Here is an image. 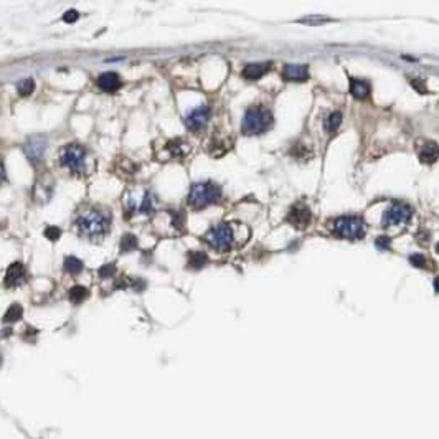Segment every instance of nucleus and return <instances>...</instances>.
Masks as SVG:
<instances>
[{"instance_id":"7","label":"nucleus","mask_w":439,"mask_h":439,"mask_svg":"<svg viewBox=\"0 0 439 439\" xmlns=\"http://www.w3.org/2000/svg\"><path fill=\"white\" fill-rule=\"evenodd\" d=\"M413 215L411 206L405 203H393L383 215V226H391V225H403V223L410 221Z\"/></svg>"},{"instance_id":"24","label":"nucleus","mask_w":439,"mask_h":439,"mask_svg":"<svg viewBox=\"0 0 439 439\" xmlns=\"http://www.w3.org/2000/svg\"><path fill=\"white\" fill-rule=\"evenodd\" d=\"M33 89H35V83H33L32 78H25V80H22L17 84V91L20 92L22 96H28Z\"/></svg>"},{"instance_id":"14","label":"nucleus","mask_w":439,"mask_h":439,"mask_svg":"<svg viewBox=\"0 0 439 439\" xmlns=\"http://www.w3.org/2000/svg\"><path fill=\"white\" fill-rule=\"evenodd\" d=\"M439 159V145L436 142H425L419 149V160L425 164H434Z\"/></svg>"},{"instance_id":"29","label":"nucleus","mask_w":439,"mask_h":439,"mask_svg":"<svg viewBox=\"0 0 439 439\" xmlns=\"http://www.w3.org/2000/svg\"><path fill=\"white\" fill-rule=\"evenodd\" d=\"M45 236L48 238V240H51V241H56L58 238L61 236V230L56 228V226H48L45 230Z\"/></svg>"},{"instance_id":"16","label":"nucleus","mask_w":439,"mask_h":439,"mask_svg":"<svg viewBox=\"0 0 439 439\" xmlns=\"http://www.w3.org/2000/svg\"><path fill=\"white\" fill-rule=\"evenodd\" d=\"M350 92H352L353 98L365 99L370 94V83L365 80L350 78Z\"/></svg>"},{"instance_id":"36","label":"nucleus","mask_w":439,"mask_h":439,"mask_svg":"<svg viewBox=\"0 0 439 439\" xmlns=\"http://www.w3.org/2000/svg\"><path fill=\"white\" fill-rule=\"evenodd\" d=\"M436 251H437V253H439V243H437V244H436Z\"/></svg>"},{"instance_id":"27","label":"nucleus","mask_w":439,"mask_h":439,"mask_svg":"<svg viewBox=\"0 0 439 439\" xmlns=\"http://www.w3.org/2000/svg\"><path fill=\"white\" fill-rule=\"evenodd\" d=\"M172 215V223L177 230H182L185 226V215L182 212H170Z\"/></svg>"},{"instance_id":"12","label":"nucleus","mask_w":439,"mask_h":439,"mask_svg":"<svg viewBox=\"0 0 439 439\" xmlns=\"http://www.w3.org/2000/svg\"><path fill=\"white\" fill-rule=\"evenodd\" d=\"M282 76L286 81H296V83H300V81H306L307 78H309V69H307L306 65H286L282 69Z\"/></svg>"},{"instance_id":"35","label":"nucleus","mask_w":439,"mask_h":439,"mask_svg":"<svg viewBox=\"0 0 439 439\" xmlns=\"http://www.w3.org/2000/svg\"><path fill=\"white\" fill-rule=\"evenodd\" d=\"M434 288H436V291H439V277L434 281Z\"/></svg>"},{"instance_id":"13","label":"nucleus","mask_w":439,"mask_h":439,"mask_svg":"<svg viewBox=\"0 0 439 439\" xmlns=\"http://www.w3.org/2000/svg\"><path fill=\"white\" fill-rule=\"evenodd\" d=\"M269 68H271V63H250L243 68L241 74H243V78L254 81V80H259Z\"/></svg>"},{"instance_id":"6","label":"nucleus","mask_w":439,"mask_h":439,"mask_svg":"<svg viewBox=\"0 0 439 439\" xmlns=\"http://www.w3.org/2000/svg\"><path fill=\"white\" fill-rule=\"evenodd\" d=\"M60 162L63 167H68L74 174H81L86 168V150L78 144H69L63 149L60 156Z\"/></svg>"},{"instance_id":"31","label":"nucleus","mask_w":439,"mask_h":439,"mask_svg":"<svg viewBox=\"0 0 439 439\" xmlns=\"http://www.w3.org/2000/svg\"><path fill=\"white\" fill-rule=\"evenodd\" d=\"M410 83H411V86L416 88L419 92H428V88H426V84H425V81H423V80L413 78V80H410Z\"/></svg>"},{"instance_id":"22","label":"nucleus","mask_w":439,"mask_h":439,"mask_svg":"<svg viewBox=\"0 0 439 439\" xmlns=\"http://www.w3.org/2000/svg\"><path fill=\"white\" fill-rule=\"evenodd\" d=\"M68 297L73 304H80L88 297V289L83 288V286H74V288H71V291H69Z\"/></svg>"},{"instance_id":"33","label":"nucleus","mask_w":439,"mask_h":439,"mask_svg":"<svg viewBox=\"0 0 439 439\" xmlns=\"http://www.w3.org/2000/svg\"><path fill=\"white\" fill-rule=\"evenodd\" d=\"M376 246H378V250H388L390 248V238L380 236L378 240H376Z\"/></svg>"},{"instance_id":"23","label":"nucleus","mask_w":439,"mask_h":439,"mask_svg":"<svg viewBox=\"0 0 439 439\" xmlns=\"http://www.w3.org/2000/svg\"><path fill=\"white\" fill-rule=\"evenodd\" d=\"M121 251L122 253H129L134 251L137 248V238L134 235H124L121 238Z\"/></svg>"},{"instance_id":"8","label":"nucleus","mask_w":439,"mask_h":439,"mask_svg":"<svg viewBox=\"0 0 439 439\" xmlns=\"http://www.w3.org/2000/svg\"><path fill=\"white\" fill-rule=\"evenodd\" d=\"M311 218L312 217H311L309 206L304 205V203H296L289 210L288 217H286V221L289 223L291 226H294L296 230H304V228L309 226Z\"/></svg>"},{"instance_id":"17","label":"nucleus","mask_w":439,"mask_h":439,"mask_svg":"<svg viewBox=\"0 0 439 439\" xmlns=\"http://www.w3.org/2000/svg\"><path fill=\"white\" fill-rule=\"evenodd\" d=\"M188 258V266L192 269H202L208 263V256L203 251H190L187 254Z\"/></svg>"},{"instance_id":"2","label":"nucleus","mask_w":439,"mask_h":439,"mask_svg":"<svg viewBox=\"0 0 439 439\" xmlns=\"http://www.w3.org/2000/svg\"><path fill=\"white\" fill-rule=\"evenodd\" d=\"M273 124V114L264 106H251L244 114L243 132L246 136L261 134L268 130Z\"/></svg>"},{"instance_id":"9","label":"nucleus","mask_w":439,"mask_h":439,"mask_svg":"<svg viewBox=\"0 0 439 439\" xmlns=\"http://www.w3.org/2000/svg\"><path fill=\"white\" fill-rule=\"evenodd\" d=\"M210 118H212V107L208 104H202V106H198L197 109L187 114V118H185V126L190 130H200L208 124Z\"/></svg>"},{"instance_id":"3","label":"nucleus","mask_w":439,"mask_h":439,"mask_svg":"<svg viewBox=\"0 0 439 439\" xmlns=\"http://www.w3.org/2000/svg\"><path fill=\"white\" fill-rule=\"evenodd\" d=\"M221 198V188L213 182H200L192 187L188 194V205L195 210H202V208L217 203Z\"/></svg>"},{"instance_id":"11","label":"nucleus","mask_w":439,"mask_h":439,"mask_svg":"<svg viewBox=\"0 0 439 439\" xmlns=\"http://www.w3.org/2000/svg\"><path fill=\"white\" fill-rule=\"evenodd\" d=\"M25 279H27V271H25V268H23L22 263H13L12 266H9L7 274H5V286L7 288L9 289L18 288L25 282Z\"/></svg>"},{"instance_id":"34","label":"nucleus","mask_w":439,"mask_h":439,"mask_svg":"<svg viewBox=\"0 0 439 439\" xmlns=\"http://www.w3.org/2000/svg\"><path fill=\"white\" fill-rule=\"evenodd\" d=\"M4 179H5V170H4V164L0 162V183H2Z\"/></svg>"},{"instance_id":"1","label":"nucleus","mask_w":439,"mask_h":439,"mask_svg":"<svg viewBox=\"0 0 439 439\" xmlns=\"http://www.w3.org/2000/svg\"><path fill=\"white\" fill-rule=\"evenodd\" d=\"M74 225L78 233L91 241H98L107 235L111 226V215L106 210H98V208H86L78 213L74 220Z\"/></svg>"},{"instance_id":"21","label":"nucleus","mask_w":439,"mask_h":439,"mask_svg":"<svg viewBox=\"0 0 439 439\" xmlns=\"http://www.w3.org/2000/svg\"><path fill=\"white\" fill-rule=\"evenodd\" d=\"M65 269L69 274H78L83 271V261L74 256H68L65 259Z\"/></svg>"},{"instance_id":"26","label":"nucleus","mask_w":439,"mask_h":439,"mask_svg":"<svg viewBox=\"0 0 439 439\" xmlns=\"http://www.w3.org/2000/svg\"><path fill=\"white\" fill-rule=\"evenodd\" d=\"M410 261H411V264L416 268H431L428 264L429 263L428 258H425L423 254H413V256H410Z\"/></svg>"},{"instance_id":"15","label":"nucleus","mask_w":439,"mask_h":439,"mask_svg":"<svg viewBox=\"0 0 439 439\" xmlns=\"http://www.w3.org/2000/svg\"><path fill=\"white\" fill-rule=\"evenodd\" d=\"M98 86L101 88L103 91H116L121 86V80H119V74H116L112 71L109 73H103L101 76L98 78Z\"/></svg>"},{"instance_id":"32","label":"nucleus","mask_w":439,"mask_h":439,"mask_svg":"<svg viewBox=\"0 0 439 439\" xmlns=\"http://www.w3.org/2000/svg\"><path fill=\"white\" fill-rule=\"evenodd\" d=\"M78 12L76 10H68V12H65V15H63V20L66 22V23H74L76 20H78Z\"/></svg>"},{"instance_id":"19","label":"nucleus","mask_w":439,"mask_h":439,"mask_svg":"<svg viewBox=\"0 0 439 439\" xmlns=\"http://www.w3.org/2000/svg\"><path fill=\"white\" fill-rule=\"evenodd\" d=\"M167 149L170 150V154L174 157H185L190 152V147L187 145V142L183 141H172L167 144Z\"/></svg>"},{"instance_id":"28","label":"nucleus","mask_w":439,"mask_h":439,"mask_svg":"<svg viewBox=\"0 0 439 439\" xmlns=\"http://www.w3.org/2000/svg\"><path fill=\"white\" fill-rule=\"evenodd\" d=\"M292 156H294V157H302V159H311L312 152L307 150L306 145H299V144H297L296 147L292 149Z\"/></svg>"},{"instance_id":"30","label":"nucleus","mask_w":439,"mask_h":439,"mask_svg":"<svg viewBox=\"0 0 439 439\" xmlns=\"http://www.w3.org/2000/svg\"><path fill=\"white\" fill-rule=\"evenodd\" d=\"M114 274H116V266L112 263L104 264L103 268H99V276H101V277H111Z\"/></svg>"},{"instance_id":"25","label":"nucleus","mask_w":439,"mask_h":439,"mask_svg":"<svg viewBox=\"0 0 439 439\" xmlns=\"http://www.w3.org/2000/svg\"><path fill=\"white\" fill-rule=\"evenodd\" d=\"M139 212L144 213V215H149V213L154 212V203H152L150 194H144L142 202H141V205H139Z\"/></svg>"},{"instance_id":"5","label":"nucleus","mask_w":439,"mask_h":439,"mask_svg":"<svg viewBox=\"0 0 439 439\" xmlns=\"http://www.w3.org/2000/svg\"><path fill=\"white\" fill-rule=\"evenodd\" d=\"M205 241L218 251H228L231 250V246H233V241H235L233 228H231L230 223H220V225L213 226L205 235Z\"/></svg>"},{"instance_id":"18","label":"nucleus","mask_w":439,"mask_h":439,"mask_svg":"<svg viewBox=\"0 0 439 439\" xmlns=\"http://www.w3.org/2000/svg\"><path fill=\"white\" fill-rule=\"evenodd\" d=\"M340 124H342V114L338 111L330 112L326 118V121H323V127H326V130L329 134H334L335 130L340 127Z\"/></svg>"},{"instance_id":"4","label":"nucleus","mask_w":439,"mask_h":439,"mask_svg":"<svg viewBox=\"0 0 439 439\" xmlns=\"http://www.w3.org/2000/svg\"><path fill=\"white\" fill-rule=\"evenodd\" d=\"M334 231L345 240H360L365 236V221L358 217H340L334 221Z\"/></svg>"},{"instance_id":"37","label":"nucleus","mask_w":439,"mask_h":439,"mask_svg":"<svg viewBox=\"0 0 439 439\" xmlns=\"http://www.w3.org/2000/svg\"><path fill=\"white\" fill-rule=\"evenodd\" d=\"M0 365H2V355H0Z\"/></svg>"},{"instance_id":"10","label":"nucleus","mask_w":439,"mask_h":439,"mask_svg":"<svg viewBox=\"0 0 439 439\" xmlns=\"http://www.w3.org/2000/svg\"><path fill=\"white\" fill-rule=\"evenodd\" d=\"M46 150V139L43 136L30 137L25 144V154L32 162H40Z\"/></svg>"},{"instance_id":"20","label":"nucleus","mask_w":439,"mask_h":439,"mask_svg":"<svg viewBox=\"0 0 439 439\" xmlns=\"http://www.w3.org/2000/svg\"><path fill=\"white\" fill-rule=\"evenodd\" d=\"M22 315H23L22 306H18V304H12V306L9 307V311L5 312L4 320H5L7 323H10V322H17V320H20V319H22Z\"/></svg>"}]
</instances>
